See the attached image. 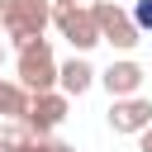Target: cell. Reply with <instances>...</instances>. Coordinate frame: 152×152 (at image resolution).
I'll return each instance as SVG.
<instances>
[{
  "instance_id": "1",
  "label": "cell",
  "mask_w": 152,
  "mask_h": 152,
  "mask_svg": "<svg viewBox=\"0 0 152 152\" xmlns=\"http://www.w3.org/2000/svg\"><path fill=\"white\" fill-rule=\"evenodd\" d=\"M48 24H52V0H0V28L14 43V52L38 43Z\"/></svg>"
},
{
  "instance_id": "2",
  "label": "cell",
  "mask_w": 152,
  "mask_h": 152,
  "mask_svg": "<svg viewBox=\"0 0 152 152\" xmlns=\"http://www.w3.org/2000/svg\"><path fill=\"white\" fill-rule=\"evenodd\" d=\"M57 71H62V62L52 57V43H48V38L19 48V57H14V81H19L28 95H48V90H57Z\"/></svg>"
},
{
  "instance_id": "3",
  "label": "cell",
  "mask_w": 152,
  "mask_h": 152,
  "mask_svg": "<svg viewBox=\"0 0 152 152\" xmlns=\"http://www.w3.org/2000/svg\"><path fill=\"white\" fill-rule=\"evenodd\" d=\"M90 14H95V28H100V43H109L114 52H133V48H138L142 28L133 24V14H128L124 5L100 0V5H90Z\"/></svg>"
},
{
  "instance_id": "4",
  "label": "cell",
  "mask_w": 152,
  "mask_h": 152,
  "mask_svg": "<svg viewBox=\"0 0 152 152\" xmlns=\"http://www.w3.org/2000/svg\"><path fill=\"white\" fill-rule=\"evenodd\" d=\"M52 24H57V33L76 48V57H86V52L100 43V28H95L90 5H62V10H52Z\"/></svg>"
},
{
  "instance_id": "5",
  "label": "cell",
  "mask_w": 152,
  "mask_h": 152,
  "mask_svg": "<svg viewBox=\"0 0 152 152\" xmlns=\"http://www.w3.org/2000/svg\"><path fill=\"white\" fill-rule=\"evenodd\" d=\"M66 109H71V100L62 95V90H48V95H33V104H28V128L38 133V138H52L62 124H66Z\"/></svg>"
},
{
  "instance_id": "6",
  "label": "cell",
  "mask_w": 152,
  "mask_h": 152,
  "mask_svg": "<svg viewBox=\"0 0 152 152\" xmlns=\"http://www.w3.org/2000/svg\"><path fill=\"white\" fill-rule=\"evenodd\" d=\"M142 81H147V71H142L133 57H119V62H109V66L100 71V86L109 90V100H133Z\"/></svg>"
},
{
  "instance_id": "7",
  "label": "cell",
  "mask_w": 152,
  "mask_h": 152,
  "mask_svg": "<svg viewBox=\"0 0 152 152\" xmlns=\"http://www.w3.org/2000/svg\"><path fill=\"white\" fill-rule=\"evenodd\" d=\"M109 128L114 133H142V128H152V100H142V95H133V100H109Z\"/></svg>"
},
{
  "instance_id": "8",
  "label": "cell",
  "mask_w": 152,
  "mask_h": 152,
  "mask_svg": "<svg viewBox=\"0 0 152 152\" xmlns=\"http://www.w3.org/2000/svg\"><path fill=\"white\" fill-rule=\"evenodd\" d=\"M95 81H100V71H95L86 57H76V52H71V57L62 62V71H57V90H62L66 100H71V95H86Z\"/></svg>"
},
{
  "instance_id": "9",
  "label": "cell",
  "mask_w": 152,
  "mask_h": 152,
  "mask_svg": "<svg viewBox=\"0 0 152 152\" xmlns=\"http://www.w3.org/2000/svg\"><path fill=\"white\" fill-rule=\"evenodd\" d=\"M28 104H33V95H28L14 76H0V119H5V124H24V119H28Z\"/></svg>"
},
{
  "instance_id": "10",
  "label": "cell",
  "mask_w": 152,
  "mask_h": 152,
  "mask_svg": "<svg viewBox=\"0 0 152 152\" xmlns=\"http://www.w3.org/2000/svg\"><path fill=\"white\" fill-rule=\"evenodd\" d=\"M0 138H5V147H10V152H38V147H43V138H38L28 124H5V133H0Z\"/></svg>"
},
{
  "instance_id": "11",
  "label": "cell",
  "mask_w": 152,
  "mask_h": 152,
  "mask_svg": "<svg viewBox=\"0 0 152 152\" xmlns=\"http://www.w3.org/2000/svg\"><path fill=\"white\" fill-rule=\"evenodd\" d=\"M128 14H133V24H138L142 33H152V0H133Z\"/></svg>"
},
{
  "instance_id": "12",
  "label": "cell",
  "mask_w": 152,
  "mask_h": 152,
  "mask_svg": "<svg viewBox=\"0 0 152 152\" xmlns=\"http://www.w3.org/2000/svg\"><path fill=\"white\" fill-rule=\"evenodd\" d=\"M138 152H152V128H142V133H138Z\"/></svg>"
},
{
  "instance_id": "13",
  "label": "cell",
  "mask_w": 152,
  "mask_h": 152,
  "mask_svg": "<svg viewBox=\"0 0 152 152\" xmlns=\"http://www.w3.org/2000/svg\"><path fill=\"white\" fill-rule=\"evenodd\" d=\"M62 5H81V0H52V10H62Z\"/></svg>"
},
{
  "instance_id": "14",
  "label": "cell",
  "mask_w": 152,
  "mask_h": 152,
  "mask_svg": "<svg viewBox=\"0 0 152 152\" xmlns=\"http://www.w3.org/2000/svg\"><path fill=\"white\" fill-rule=\"evenodd\" d=\"M0 62H5V43H0Z\"/></svg>"
},
{
  "instance_id": "15",
  "label": "cell",
  "mask_w": 152,
  "mask_h": 152,
  "mask_svg": "<svg viewBox=\"0 0 152 152\" xmlns=\"http://www.w3.org/2000/svg\"><path fill=\"white\" fill-rule=\"evenodd\" d=\"M0 152H10V147H5V138H0Z\"/></svg>"
},
{
  "instance_id": "16",
  "label": "cell",
  "mask_w": 152,
  "mask_h": 152,
  "mask_svg": "<svg viewBox=\"0 0 152 152\" xmlns=\"http://www.w3.org/2000/svg\"><path fill=\"white\" fill-rule=\"evenodd\" d=\"M38 152H48V138H43V147H38Z\"/></svg>"
}]
</instances>
